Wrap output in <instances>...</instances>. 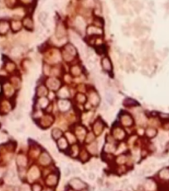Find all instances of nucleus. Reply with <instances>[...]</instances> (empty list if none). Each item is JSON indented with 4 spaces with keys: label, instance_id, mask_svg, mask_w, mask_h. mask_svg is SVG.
Here are the masks:
<instances>
[{
    "label": "nucleus",
    "instance_id": "f257e3e1",
    "mask_svg": "<svg viewBox=\"0 0 169 191\" xmlns=\"http://www.w3.org/2000/svg\"><path fill=\"white\" fill-rule=\"evenodd\" d=\"M8 29V24L6 22H0V32L4 33L7 31Z\"/></svg>",
    "mask_w": 169,
    "mask_h": 191
},
{
    "label": "nucleus",
    "instance_id": "6e6552de",
    "mask_svg": "<svg viewBox=\"0 0 169 191\" xmlns=\"http://www.w3.org/2000/svg\"><path fill=\"white\" fill-rule=\"evenodd\" d=\"M88 178H89V179H91V180H94V179H95V175L92 173V172H90V173L88 174Z\"/></svg>",
    "mask_w": 169,
    "mask_h": 191
},
{
    "label": "nucleus",
    "instance_id": "423d86ee",
    "mask_svg": "<svg viewBox=\"0 0 169 191\" xmlns=\"http://www.w3.org/2000/svg\"><path fill=\"white\" fill-rule=\"evenodd\" d=\"M40 139L42 140V141H45V142H47L49 141V137H48V136L47 134H42L40 136Z\"/></svg>",
    "mask_w": 169,
    "mask_h": 191
},
{
    "label": "nucleus",
    "instance_id": "1a4fd4ad",
    "mask_svg": "<svg viewBox=\"0 0 169 191\" xmlns=\"http://www.w3.org/2000/svg\"><path fill=\"white\" fill-rule=\"evenodd\" d=\"M64 173H65L66 176H68V175L71 173V170L69 169V168H66L65 170H64Z\"/></svg>",
    "mask_w": 169,
    "mask_h": 191
},
{
    "label": "nucleus",
    "instance_id": "0eeeda50",
    "mask_svg": "<svg viewBox=\"0 0 169 191\" xmlns=\"http://www.w3.org/2000/svg\"><path fill=\"white\" fill-rule=\"evenodd\" d=\"M71 173L74 174V175H76V174H80L81 173V170L79 169V168H76V167H73L72 169H71Z\"/></svg>",
    "mask_w": 169,
    "mask_h": 191
},
{
    "label": "nucleus",
    "instance_id": "f8f14e48",
    "mask_svg": "<svg viewBox=\"0 0 169 191\" xmlns=\"http://www.w3.org/2000/svg\"><path fill=\"white\" fill-rule=\"evenodd\" d=\"M103 109H104V110H105V111H107V110H108L107 105H105V104H103Z\"/></svg>",
    "mask_w": 169,
    "mask_h": 191
},
{
    "label": "nucleus",
    "instance_id": "7ed1b4c3",
    "mask_svg": "<svg viewBox=\"0 0 169 191\" xmlns=\"http://www.w3.org/2000/svg\"><path fill=\"white\" fill-rule=\"evenodd\" d=\"M105 97H106V100L108 101V102L110 103V104L113 105V104L114 103V96H113V95L110 94V93L106 92Z\"/></svg>",
    "mask_w": 169,
    "mask_h": 191
},
{
    "label": "nucleus",
    "instance_id": "9d476101",
    "mask_svg": "<svg viewBox=\"0 0 169 191\" xmlns=\"http://www.w3.org/2000/svg\"><path fill=\"white\" fill-rule=\"evenodd\" d=\"M4 139H5V136H3V134H0V141H1V140H3Z\"/></svg>",
    "mask_w": 169,
    "mask_h": 191
},
{
    "label": "nucleus",
    "instance_id": "9b49d317",
    "mask_svg": "<svg viewBox=\"0 0 169 191\" xmlns=\"http://www.w3.org/2000/svg\"><path fill=\"white\" fill-rule=\"evenodd\" d=\"M124 191H132V189H130L129 186H127V187H125V188H124Z\"/></svg>",
    "mask_w": 169,
    "mask_h": 191
},
{
    "label": "nucleus",
    "instance_id": "20e7f679",
    "mask_svg": "<svg viewBox=\"0 0 169 191\" xmlns=\"http://www.w3.org/2000/svg\"><path fill=\"white\" fill-rule=\"evenodd\" d=\"M38 18L41 22H42V23H44V22L47 21V14L45 13V12H42L38 16Z\"/></svg>",
    "mask_w": 169,
    "mask_h": 191
},
{
    "label": "nucleus",
    "instance_id": "39448f33",
    "mask_svg": "<svg viewBox=\"0 0 169 191\" xmlns=\"http://www.w3.org/2000/svg\"><path fill=\"white\" fill-rule=\"evenodd\" d=\"M22 117H23V115H22V112L21 111H17L16 114L13 115L14 120H17V121H19V120H21L22 118Z\"/></svg>",
    "mask_w": 169,
    "mask_h": 191
},
{
    "label": "nucleus",
    "instance_id": "f03ea898",
    "mask_svg": "<svg viewBox=\"0 0 169 191\" xmlns=\"http://www.w3.org/2000/svg\"><path fill=\"white\" fill-rule=\"evenodd\" d=\"M103 66H104V68L107 70V71H110L111 70V65H110V62L109 61L108 58H104L103 60Z\"/></svg>",
    "mask_w": 169,
    "mask_h": 191
}]
</instances>
